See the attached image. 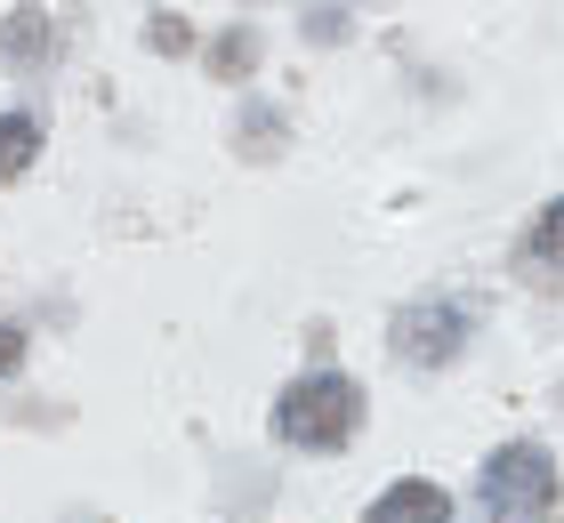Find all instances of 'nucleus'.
<instances>
[{"instance_id":"nucleus-1","label":"nucleus","mask_w":564,"mask_h":523,"mask_svg":"<svg viewBox=\"0 0 564 523\" xmlns=\"http://www.w3.org/2000/svg\"><path fill=\"white\" fill-rule=\"evenodd\" d=\"M355 418H364V403H355V386L339 371L299 379L291 395L274 403V427H282V443H299V451H339L355 435Z\"/></svg>"},{"instance_id":"nucleus-2","label":"nucleus","mask_w":564,"mask_h":523,"mask_svg":"<svg viewBox=\"0 0 564 523\" xmlns=\"http://www.w3.org/2000/svg\"><path fill=\"white\" fill-rule=\"evenodd\" d=\"M549 500H556V459L541 451V443H508V451L484 459V508H492L500 523L549 515Z\"/></svg>"},{"instance_id":"nucleus-3","label":"nucleus","mask_w":564,"mask_h":523,"mask_svg":"<svg viewBox=\"0 0 564 523\" xmlns=\"http://www.w3.org/2000/svg\"><path fill=\"white\" fill-rule=\"evenodd\" d=\"M459 347H468V306L420 298V306L395 314V355H403V362H452Z\"/></svg>"},{"instance_id":"nucleus-4","label":"nucleus","mask_w":564,"mask_h":523,"mask_svg":"<svg viewBox=\"0 0 564 523\" xmlns=\"http://www.w3.org/2000/svg\"><path fill=\"white\" fill-rule=\"evenodd\" d=\"M364 523H452V500H444V483H395V491H379V500L364 508Z\"/></svg>"},{"instance_id":"nucleus-5","label":"nucleus","mask_w":564,"mask_h":523,"mask_svg":"<svg viewBox=\"0 0 564 523\" xmlns=\"http://www.w3.org/2000/svg\"><path fill=\"white\" fill-rule=\"evenodd\" d=\"M33 153H41V121L33 113H0V186L33 170Z\"/></svg>"},{"instance_id":"nucleus-6","label":"nucleus","mask_w":564,"mask_h":523,"mask_svg":"<svg viewBox=\"0 0 564 523\" xmlns=\"http://www.w3.org/2000/svg\"><path fill=\"white\" fill-rule=\"evenodd\" d=\"M532 266H549V274H564V201H549L541 209V226H532Z\"/></svg>"},{"instance_id":"nucleus-7","label":"nucleus","mask_w":564,"mask_h":523,"mask_svg":"<svg viewBox=\"0 0 564 523\" xmlns=\"http://www.w3.org/2000/svg\"><path fill=\"white\" fill-rule=\"evenodd\" d=\"M17 362H24V330L0 323V371H17Z\"/></svg>"},{"instance_id":"nucleus-8","label":"nucleus","mask_w":564,"mask_h":523,"mask_svg":"<svg viewBox=\"0 0 564 523\" xmlns=\"http://www.w3.org/2000/svg\"><path fill=\"white\" fill-rule=\"evenodd\" d=\"M218 65H226V73H242V65H250V41H242V33H235V41H218Z\"/></svg>"}]
</instances>
